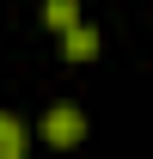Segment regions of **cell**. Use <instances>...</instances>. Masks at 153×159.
I'll return each instance as SVG.
<instances>
[{"mask_svg": "<svg viewBox=\"0 0 153 159\" xmlns=\"http://www.w3.org/2000/svg\"><path fill=\"white\" fill-rule=\"evenodd\" d=\"M43 141H49L55 153L80 147V141H86V110H80V104H49V110H43Z\"/></svg>", "mask_w": 153, "mask_h": 159, "instance_id": "obj_1", "label": "cell"}, {"mask_svg": "<svg viewBox=\"0 0 153 159\" xmlns=\"http://www.w3.org/2000/svg\"><path fill=\"white\" fill-rule=\"evenodd\" d=\"M98 55V31L92 25H67L61 31V61H92Z\"/></svg>", "mask_w": 153, "mask_h": 159, "instance_id": "obj_2", "label": "cell"}, {"mask_svg": "<svg viewBox=\"0 0 153 159\" xmlns=\"http://www.w3.org/2000/svg\"><path fill=\"white\" fill-rule=\"evenodd\" d=\"M25 147H31L25 122L12 116V110H0V159H25Z\"/></svg>", "mask_w": 153, "mask_h": 159, "instance_id": "obj_3", "label": "cell"}, {"mask_svg": "<svg viewBox=\"0 0 153 159\" xmlns=\"http://www.w3.org/2000/svg\"><path fill=\"white\" fill-rule=\"evenodd\" d=\"M43 25L61 37L67 25H80V0H43Z\"/></svg>", "mask_w": 153, "mask_h": 159, "instance_id": "obj_4", "label": "cell"}]
</instances>
